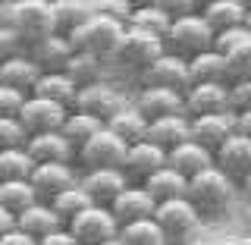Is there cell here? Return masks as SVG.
Segmentation results:
<instances>
[{
	"instance_id": "6da1fadb",
	"label": "cell",
	"mask_w": 251,
	"mask_h": 245,
	"mask_svg": "<svg viewBox=\"0 0 251 245\" xmlns=\"http://www.w3.org/2000/svg\"><path fill=\"white\" fill-rule=\"evenodd\" d=\"M188 201L198 208V214L204 220H217L232 208L235 183L226 173H220L217 167H210L207 173H201V176H195L188 183Z\"/></svg>"
},
{
	"instance_id": "7a4b0ae2",
	"label": "cell",
	"mask_w": 251,
	"mask_h": 245,
	"mask_svg": "<svg viewBox=\"0 0 251 245\" xmlns=\"http://www.w3.org/2000/svg\"><path fill=\"white\" fill-rule=\"evenodd\" d=\"M6 22L25 38L28 47L57 35L53 0H13V3H6Z\"/></svg>"
},
{
	"instance_id": "3957f363",
	"label": "cell",
	"mask_w": 251,
	"mask_h": 245,
	"mask_svg": "<svg viewBox=\"0 0 251 245\" xmlns=\"http://www.w3.org/2000/svg\"><path fill=\"white\" fill-rule=\"evenodd\" d=\"M214 38L217 35L210 31L207 22H204V16L192 13V16H179V19H173L167 38H163V47H167V54H173V57L195 60L198 54H204V51L214 47Z\"/></svg>"
},
{
	"instance_id": "277c9868",
	"label": "cell",
	"mask_w": 251,
	"mask_h": 245,
	"mask_svg": "<svg viewBox=\"0 0 251 245\" xmlns=\"http://www.w3.org/2000/svg\"><path fill=\"white\" fill-rule=\"evenodd\" d=\"M126 28H129V26H120V22L104 19V16L94 13V19L85 28H78L69 41H73L75 51H85V54L100 57V60H113L116 51H120V41H123Z\"/></svg>"
},
{
	"instance_id": "5b68a950",
	"label": "cell",
	"mask_w": 251,
	"mask_h": 245,
	"mask_svg": "<svg viewBox=\"0 0 251 245\" xmlns=\"http://www.w3.org/2000/svg\"><path fill=\"white\" fill-rule=\"evenodd\" d=\"M157 226L163 230L170 245H182L188 242L195 233L201 230L204 217L198 214V208H195L188 198H176V201H167V204H157Z\"/></svg>"
},
{
	"instance_id": "8992f818",
	"label": "cell",
	"mask_w": 251,
	"mask_h": 245,
	"mask_svg": "<svg viewBox=\"0 0 251 245\" xmlns=\"http://www.w3.org/2000/svg\"><path fill=\"white\" fill-rule=\"evenodd\" d=\"M126 154H129V145H126L123 138H116L113 132L104 126V129H100L75 157L85 167V173H88V170H123Z\"/></svg>"
},
{
	"instance_id": "52a82bcc",
	"label": "cell",
	"mask_w": 251,
	"mask_h": 245,
	"mask_svg": "<svg viewBox=\"0 0 251 245\" xmlns=\"http://www.w3.org/2000/svg\"><path fill=\"white\" fill-rule=\"evenodd\" d=\"M167 54V47H163L160 38L148 35V31H138V28H126L123 41H120V51H116V63H123V66L135 69V73H145L151 63H157Z\"/></svg>"
},
{
	"instance_id": "ba28073f",
	"label": "cell",
	"mask_w": 251,
	"mask_h": 245,
	"mask_svg": "<svg viewBox=\"0 0 251 245\" xmlns=\"http://www.w3.org/2000/svg\"><path fill=\"white\" fill-rule=\"evenodd\" d=\"M69 233L75 236L78 245H107L113 239H120V223L110 214V208H88L85 214H78L73 223L66 226Z\"/></svg>"
},
{
	"instance_id": "9c48e42d",
	"label": "cell",
	"mask_w": 251,
	"mask_h": 245,
	"mask_svg": "<svg viewBox=\"0 0 251 245\" xmlns=\"http://www.w3.org/2000/svg\"><path fill=\"white\" fill-rule=\"evenodd\" d=\"M66 116L69 110L53 104V101H44V98H31L25 101V107H22L19 113V123L22 129L28 132V138L35 136H50V132H63V126H66Z\"/></svg>"
},
{
	"instance_id": "30bf717a",
	"label": "cell",
	"mask_w": 251,
	"mask_h": 245,
	"mask_svg": "<svg viewBox=\"0 0 251 245\" xmlns=\"http://www.w3.org/2000/svg\"><path fill=\"white\" fill-rule=\"evenodd\" d=\"M123 107H126V101H123V94L116 91V85L94 82V85H88V88H78V98H75V107L73 110L88 113V116H94V120H100V123L107 126Z\"/></svg>"
},
{
	"instance_id": "8fae6325",
	"label": "cell",
	"mask_w": 251,
	"mask_h": 245,
	"mask_svg": "<svg viewBox=\"0 0 251 245\" xmlns=\"http://www.w3.org/2000/svg\"><path fill=\"white\" fill-rule=\"evenodd\" d=\"M141 82L145 88H167V91H179L185 94L192 88V73H188V60L173 57V54H163L157 63L141 73Z\"/></svg>"
},
{
	"instance_id": "7c38bea8",
	"label": "cell",
	"mask_w": 251,
	"mask_h": 245,
	"mask_svg": "<svg viewBox=\"0 0 251 245\" xmlns=\"http://www.w3.org/2000/svg\"><path fill=\"white\" fill-rule=\"evenodd\" d=\"M170 163V154L163 148L151 145V141H141V145H132L129 154H126L123 173L129 179V186H145L154 173H160Z\"/></svg>"
},
{
	"instance_id": "4fadbf2b",
	"label": "cell",
	"mask_w": 251,
	"mask_h": 245,
	"mask_svg": "<svg viewBox=\"0 0 251 245\" xmlns=\"http://www.w3.org/2000/svg\"><path fill=\"white\" fill-rule=\"evenodd\" d=\"M217 113H232L229 101V85H192L185 91V116L198 120V116H217Z\"/></svg>"
},
{
	"instance_id": "5bb4252c",
	"label": "cell",
	"mask_w": 251,
	"mask_h": 245,
	"mask_svg": "<svg viewBox=\"0 0 251 245\" xmlns=\"http://www.w3.org/2000/svg\"><path fill=\"white\" fill-rule=\"evenodd\" d=\"M78 173L73 170V163H41V167H35L31 173V186H35L38 198L50 204L57 195H63L66 189L78 186Z\"/></svg>"
},
{
	"instance_id": "9a60e30c",
	"label": "cell",
	"mask_w": 251,
	"mask_h": 245,
	"mask_svg": "<svg viewBox=\"0 0 251 245\" xmlns=\"http://www.w3.org/2000/svg\"><path fill=\"white\" fill-rule=\"evenodd\" d=\"M214 167L220 173H226L232 183H245L251 176V138L235 132V136L214 154Z\"/></svg>"
},
{
	"instance_id": "2e32d148",
	"label": "cell",
	"mask_w": 251,
	"mask_h": 245,
	"mask_svg": "<svg viewBox=\"0 0 251 245\" xmlns=\"http://www.w3.org/2000/svg\"><path fill=\"white\" fill-rule=\"evenodd\" d=\"M82 189L98 208H110L129 189V179H126L123 170H88L82 176Z\"/></svg>"
},
{
	"instance_id": "e0dca14e",
	"label": "cell",
	"mask_w": 251,
	"mask_h": 245,
	"mask_svg": "<svg viewBox=\"0 0 251 245\" xmlns=\"http://www.w3.org/2000/svg\"><path fill=\"white\" fill-rule=\"evenodd\" d=\"M235 136V113H217V116H198L192 120V141L217 154Z\"/></svg>"
},
{
	"instance_id": "ac0fdd59",
	"label": "cell",
	"mask_w": 251,
	"mask_h": 245,
	"mask_svg": "<svg viewBox=\"0 0 251 245\" xmlns=\"http://www.w3.org/2000/svg\"><path fill=\"white\" fill-rule=\"evenodd\" d=\"M110 214L116 217V223H120V230H123V226L138 223V220H151L157 214V201L141 186H129L120 198L110 204Z\"/></svg>"
},
{
	"instance_id": "d6986e66",
	"label": "cell",
	"mask_w": 251,
	"mask_h": 245,
	"mask_svg": "<svg viewBox=\"0 0 251 245\" xmlns=\"http://www.w3.org/2000/svg\"><path fill=\"white\" fill-rule=\"evenodd\" d=\"M135 107L148 116V123L167 120V116L185 113V94L167 91V88H141L138 98H135Z\"/></svg>"
},
{
	"instance_id": "ffe728a7",
	"label": "cell",
	"mask_w": 251,
	"mask_h": 245,
	"mask_svg": "<svg viewBox=\"0 0 251 245\" xmlns=\"http://www.w3.org/2000/svg\"><path fill=\"white\" fill-rule=\"evenodd\" d=\"M248 3L242 0H207L201 6V16L204 22L210 26L214 35H223V31H232V28H242L248 22Z\"/></svg>"
},
{
	"instance_id": "44dd1931",
	"label": "cell",
	"mask_w": 251,
	"mask_h": 245,
	"mask_svg": "<svg viewBox=\"0 0 251 245\" xmlns=\"http://www.w3.org/2000/svg\"><path fill=\"white\" fill-rule=\"evenodd\" d=\"M75 47L66 35H50L35 47H28V57L41 66V73H66L69 60H73Z\"/></svg>"
},
{
	"instance_id": "7402d4cb",
	"label": "cell",
	"mask_w": 251,
	"mask_h": 245,
	"mask_svg": "<svg viewBox=\"0 0 251 245\" xmlns=\"http://www.w3.org/2000/svg\"><path fill=\"white\" fill-rule=\"evenodd\" d=\"M148 141L157 148H163V151H176L179 145H185V141H192V120H188L185 113L179 116H167V120H154L151 129H148Z\"/></svg>"
},
{
	"instance_id": "603a6c76",
	"label": "cell",
	"mask_w": 251,
	"mask_h": 245,
	"mask_svg": "<svg viewBox=\"0 0 251 245\" xmlns=\"http://www.w3.org/2000/svg\"><path fill=\"white\" fill-rule=\"evenodd\" d=\"M25 151H28L31 161H35V167H41V163H69L75 157V148L66 141L63 132H50V136L28 138Z\"/></svg>"
},
{
	"instance_id": "cb8c5ba5",
	"label": "cell",
	"mask_w": 251,
	"mask_h": 245,
	"mask_svg": "<svg viewBox=\"0 0 251 245\" xmlns=\"http://www.w3.org/2000/svg\"><path fill=\"white\" fill-rule=\"evenodd\" d=\"M41 76H44L41 66H38L28 54L0 63V85H3V88H13V91H22V94L35 91V85H38V79H41Z\"/></svg>"
},
{
	"instance_id": "d4e9b609",
	"label": "cell",
	"mask_w": 251,
	"mask_h": 245,
	"mask_svg": "<svg viewBox=\"0 0 251 245\" xmlns=\"http://www.w3.org/2000/svg\"><path fill=\"white\" fill-rule=\"evenodd\" d=\"M16 223H19V230H22V233H28L31 239H38V242L47 239V236H53V233H60V230H66V223H63V220L57 217V211H53L47 201L31 204L25 214L16 217Z\"/></svg>"
},
{
	"instance_id": "484cf974",
	"label": "cell",
	"mask_w": 251,
	"mask_h": 245,
	"mask_svg": "<svg viewBox=\"0 0 251 245\" xmlns=\"http://www.w3.org/2000/svg\"><path fill=\"white\" fill-rule=\"evenodd\" d=\"M188 73H192V85H229V60L210 47L195 60H188Z\"/></svg>"
},
{
	"instance_id": "4316f807",
	"label": "cell",
	"mask_w": 251,
	"mask_h": 245,
	"mask_svg": "<svg viewBox=\"0 0 251 245\" xmlns=\"http://www.w3.org/2000/svg\"><path fill=\"white\" fill-rule=\"evenodd\" d=\"M170 167L176 173H182L188 183H192L195 176H201V173H207L214 167V154L207 148H201L198 141H185L176 151H170Z\"/></svg>"
},
{
	"instance_id": "83f0119b",
	"label": "cell",
	"mask_w": 251,
	"mask_h": 245,
	"mask_svg": "<svg viewBox=\"0 0 251 245\" xmlns=\"http://www.w3.org/2000/svg\"><path fill=\"white\" fill-rule=\"evenodd\" d=\"M107 129L132 148V145H141V141H148V129H151V123H148V116L141 113L135 104H126L120 113H116L113 120L107 123Z\"/></svg>"
},
{
	"instance_id": "f1b7e54d",
	"label": "cell",
	"mask_w": 251,
	"mask_h": 245,
	"mask_svg": "<svg viewBox=\"0 0 251 245\" xmlns=\"http://www.w3.org/2000/svg\"><path fill=\"white\" fill-rule=\"evenodd\" d=\"M57 13V35L73 38L78 28H85L94 19V3L91 0H53Z\"/></svg>"
},
{
	"instance_id": "f546056e",
	"label": "cell",
	"mask_w": 251,
	"mask_h": 245,
	"mask_svg": "<svg viewBox=\"0 0 251 245\" xmlns=\"http://www.w3.org/2000/svg\"><path fill=\"white\" fill-rule=\"evenodd\" d=\"M141 189H145L157 204H167V201H176V198H188V179L182 176V173H176L170 163L160 173H154Z\"/></svg>"
},
{
	"instance_id": "4dcf8cb0",
	"label": "cell",
	"mask_w": 251,
	"mask_h": 245,
	"mask_svg": "<svg viewBox=\"0 0 251 245\" xmlns=\"http://www.w3.org/2000/svg\"><path fill=\"white\" fill-rule=\"evenodd\" d=\"M35 98H44V101H53V104L73 110L75 107V98H78V85L69 79L66 73H44L35 85Z\"/></svg>"
},
{
	"instance_id": "1f68e13d",
	"label": "cell",
	"mask_w": 251,
	"mask_h": 245,
	"mask_svg": "<svg viewBox=\"0 0 251 245\" xmlns=\"http://www.w3.org/2000/svg\"><path fill=\"white\" fill-rule=\"evenodd\" d=\"M173 26V16L160 6V0H151V3H141L135 6V13H132V22L129 28H138V31H148V35L154 38H167V31Z\"/></svg>"
},
{
	"instance_id": "d6a6232c",
	"label": "cell",
	"mask_w": 251,
	"mask_h": 245,
	"mask_svg": "<svg viewBox=\"0 0 251 245\" xmlns=\"http://www.w3.org/2000/svg\"><path fill=\"white\" fill-rule=\"evenodd\" d=\"M35 186H31V179H19V183H0V208H6L10 214H25L31 204H38Z\"/></svg>"
},
{
	"instance_id": "836d02e7",
	"label": "cell",
	"mask_w": 251,
	"mask_h": 245,
	"mask_svg": "<svg viewBox=\"0 0 251 245\" xmlns=\"http://www.w3.org/2000/svg\"><path fill=\"white\" fill-rule=\"evenodd\" d=\"M100 129H104L100 120H94V116H88V113H78V110H69L66 126H63V136H66V141L75 148V154H78Z\"/></svg>"
},
{
	"instance_id": "e575fe53",
	"label": "cell",
	"mask_w": 251,
	"mask_h": 245,
	"mask_svg": "<svg viewBox=\"0 0 251 245\" xmlns=\"http://www.w3.org/2000/svg\"><path fill=\"white\" fill-rule=\"evenodd\" d=\"M50 208L57 211V217L69 226L78 214H85L88 208H94V201L88 198V192L82 189V179H78V186H73V189H66L63 195H57V198L50 201Z\"/></svg>"
},
{
	"instance_id": "d590c367",
	"label": "cell",
	"mask_w": 251,
	"mask_h": 245,
	"mask_svg": "<svg viewBox=\"0 0 251 245\" xmlns=\"http://www.w3.org/2000/svg\"><path fill=\"white\" fill-rule=\"evenodd\" d=\"M100 73H104V60L91 57V54H85V51H75L73 60H69V66H66V76L73 79L78 88H88L94 82H104Z\"/></svg>"
},
{
	"instance_id": "8d00e7d4",
	"label": "cell",
	"mask_w": 251,
	"mask_h": 245,
	"mask_svg": "<svg viewBox=\"0 0 251 245\" xmlns=\"http://www.w3.org/2000/svg\"><path fill=\"white\" fill-rule=\"evenodd\" d=\"M35 173V161L28 157L25 148L0 154V183H19V179H31Z\"/></svg>"
},
{
	"instance_id": "74e56055",
	"label": "cell",
	"mask_w": 251,
	"mask_h": 245,
	"mask_svg": "<svg viewBox=\"0 0 251 245\" xmlns=\"http://www.w3.org/2000/svg\"><path fill=\"white\" fill-rule=\"evenodd\" d=\"M120 239H123V245H170L154 217L123 226V230H120Z\"/></svg>"
},
{
	"instance_id": "f35d334b",
	"label": "cell",
	"mask_w": 251,
	"mask_h": 245,
	"mask_svg": "<svg viewBox=\"0 0 251 245\" xmlns=\"http://www.w3.org/2000/svg\"><path fill=\"white\" fill-rule=\"evenodd\" d=\"M25 51H28L25 38H22L19 31H16V28L10 26V22H3V26H0V63L22 57Z\"/></svg>"
},
{
	"instance_id": "ab89813d",
	"label": "cell",
	"mask_w": 251,
	"mask_h": 245,
	"mask_svg": "<svg viewBox=\"0 0 251 245\" xmlns=\"http://www.w3.org/2000/svg\"><path fill=\"white\" fill-rule=\"evenodd\" d=\"M94 13L104 16V19L120 22V26H129L132 13H135V3H129V0H94Z\"/></svg>"
},
{
	"instance_id": "60d3db41",
	"label": "cell",
	"mask_w": 251,
	"mask_h": 245,
	"mask_svg": "<svg viewBox=\"0 0 251 245\" xmlns=\"http://www.w3.org/2000/svg\"><path fill=\"white\" fill-rule=\"evenodd\" d=\"M25 145H28V132L22 129L19 120H0V154L25 148Z\"/></svg>"
},
{
	"instance_id": "b9f144b4",
	"label": "cell",
	"mask_w": 251,
	"mask_h": 245,
	"mask_svg": "<svg viewBox=\"0 0 251 245\" xmlns=\"http://www.w3.org/2000/svg\"><path fill=\"white\" fill-rule=\"evenodd\" d=\"M226 60H229V85L242 82V79H251V41L235 47Z\"/></svg>"
},
{
	"instance_id": "7bdbcfd3",
	"label": "cell",
	"mask_w": 251,
	"mask_h": 245,
	"mask_svg": "<svg viewBox=\"0 0 251 245\" xmlns=\"http://www.w3.org/2000/svg\"><path fill=\"white\" fill-rule=\"evenodd\" d=\"M31 94H22V91H13V88H3L0 85V120H19L22 107Z\"/></svg>"
},
{
	"instance_id": "ee69618b",
	"label": "cell",
	"mask_w": 251,
	"mask_h": 245,
	"mask_svg": "<svg viewBox=\"0 0 251 245\" xmlns=\"http://www.w3.org/2000/svg\"><path fill=\"white\" fill-rule=\"evenodd\" d=\"M245 41H251V31L242 26V28H232V31H223V35L214 38V51H220L223 57H229L235 47H242Z\"/></svg>"
},
{
	"instance_id": "f6af8a7d",
	"label": "cell",
	"mask_w": 251,
	"mask_h": 245,
	"mask_svg": "<svg viewBox=\"0 0 251 245\" xmlns=\"http://www.w3.org/2000/svg\"><path fill=\"white\" fill-rule=\"evenodd\" d=\"M229 101H232V113H248L251 110V79L229 85Z\"/></svg>"
},
{
	"instance_id": "bcb514c9",
	"label": "cell",
	"mask_w": 251,
	"mask_h": 245,
	"mask_svg": "<svg viewBox=\"0 0 251 245\" xmlns=\"http://www.w3.org/2000/svg\"><path fill=\"white\" fill-rule=\"evenodd\" d=\"M0 245H38V239H31L28 233H22L19 226H16L13 233H6L3 239H0Z\"/></svg>"
},
{
	"instance_id": "7dc6e473",
	"label": "cell",
	"mask_w": 251,
	"mask_h": 245,
	"mask_svg": "<svg viewBox=\"0 0 251 245\" xmlns=\"http://www.w3.org/2000/svg\"><path fill=\"white\" fill-rule=\"evenodd\" d=\"M38 245H78V242H75V236L69 233V230H60V233H53V236H47V239H41Z\"/></svg>"
},
{
	"instance_id": "c3c4849f",
	"label": "cell",
	"mask_w": 251,
	"mask_h": 245,
	"mask_svg": "<svg viewBox=\"0 0 251 245\" xmlns=\"http://www.w3.org/2000/svg\"><path fill=\"white\" fill-rule=\"evenodd\" d=\"M16 226H19V223H16V214H10L6 208H0V239H3L6 233H13Z\"/></svg>"
},
{
	"instance_id": "681fc988",
	"label": "cell",
	"mask_w": 251,
	"mask_h": 245,
	"mask_svg": "<svg viewBox=\"0 0 251 245\" xmlns=\"http://www.w3.org/2000/svg\"><path fill=\"white\" fill-rule=\"evenodd\" d=\"M235 132L245 136V138H251V110H248V113H235Z\"/></svg>"
},
{
	"instance_id": "f907efd6",
	"label": "cell",
	"mask_w": 251,
	"mask_h": 245,
	"mask_svg": "<svg viewBox=\"0 0 251 245\" xmlns=\"http://www.w3.org/2000/svg\"><path fill=\"white\" fill-rule=\"evenodd\" d=\"M229 245H251V233H245V236H235V239H232Z\"/></svg>"
},
{
	"instance_id": "816d5d0a",
	"label": "cell",
	"mask_w": 251,
	"mask_h": 245,
	"mask_svg": "<svg viewBox=\"0 0 251 245\" xmlns=\"http://www.w3.org/2000/svg\"><path fill=\"white\" fill-rule=\"evenodd\" d=\"M242 217H245V223L251 226V198L245 201V211H242Z\"/></svg>"
},
{
	"instance_id": "f5cc1de1",
	"label": "cell",
	"mask_w": 251,
	"mask_h": 245,
	"mask_svg": "<svg viewBox=\"0 0 251 245\" xmlns=\"http://www.w3.org/2000/svg\"><path fill=\"white\" fill-rule=\"evenodd\" d=\"M3 22H6V3L0 0V26H3Z\"/></svg>"
},
{
	"instance_id": "db71d44e",
	"label": "cell",
	"mask_w": 251,
	"mask_h": 245,
	"mask_svg": "<svg viewBox=\"0 0 251 245\" xmlns=\"http://www.w3.org/2000/svg\"><path fill=\"white\" fill-rule=\"evenodd\" d=\"M242 189H245V192H248V198H251V176L245 179V183H242Z\"/></svg>"
},
{
	"instance_id": "11a10c76",
	"label": "cell",
	"mask_w": 251,
	"mask_h": 245,
	"mask_svg": "<svg viewBox=\"0 0 251 245\" xmlns=\"http://www.w3.org/2000/svg\"><path fill=\"white\" fill-rule=\"evenodd\" d=\"M245 28H248V31H251V10H248V22H245Z\"/></svg>"
},
{
	"instance_id": "9f6ffc18",
	"label": "cell",
	"mask_w": 251,
	"mask_h": 245,
	"mask_svg": "<svg viewBox=\"0 0 251 245\" xmlns=\"http://www.w3.org/2000/svg\"><path fill=\"white\" fill-rule=\"evenodd\" d=\"M107 245H123V239H113V242H107Z\"/></svg>"
}]
</instances>
